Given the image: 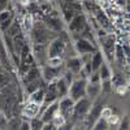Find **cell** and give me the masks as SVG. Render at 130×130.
Instances as JSON below:
<instances>
[{
  "label": "cell",
  "instance_id": "obj_1",
  "mask_svg": "<svg viewBox=\"0 0 130 130\" xmlns=\"http://www.w3.org/2000/svg\"><path fill=\"white\" fill-rule=\"evenodd\" d=\"M29 34H30L31 43H38V44H46V46L53 38L57 37L56 32L47 29V26L44 25L43 21H35V24Z\"/></svg>",
  "mask_w": 130,
  "mask_h": 130
},
{
  "label": "cell",
  "instance_id": "obj_2",
  "mask_svg": "<svg viewBox=\"0 0 130 130\" xmlns=\"http://www.w3.org/2000/svg\"><path fill=\"white\" fill-rule=\"evenodd\" d=\"M92 102L89 98H82V99L74 102L73 107V112H72V122H81L85 121L86 116H87L90 108H91Z\"/></svg>",
  "mask_w": 130,
  "mask_h": 130
},
{
  "label": "cell",
  "instance_id": "obj_3",
  "mask_svg": "<svg viewBox=\"0 0 130 130\" xmlns=\"http://www.w3.org/2000/svg\"><path fill=\"white\" fill-rule=\"evenodd\" d=\"M73 48L78 56H91L94 52L98 51L95 43L90 39L83 38V37L75 38V40L73 42Z\"/></svg>",
  "mask_w": 130,
  "mask_h": 130
},
{
  "label": "cell",
  "instance_id": "obj_4",
  "mask_svg": "<svg viewBox=\"0 0 130 130\" xmlns=\"http://www.w3.org/2000/svg\"><path fill=\"white\" fill-rule=\"evenodd\" d=\"M104 107H105V104H104V102L100 99V96L96 100L92 102L90 111H89L87 116H86L85 121H83V122L86 124V127H87V130L102 117V112H103V109H104Z\"/></svg>",
  "mask_w": 130,
  "mask_h": 130
},
{
  "label": "cell",
  "instance_id": "obj_5",
  "mask_svg": "<svg viewBox=\"0 0 130 130\" xmlns=\"http://www.w3.org/2000/svg\"><path fill=\"white\" fill-rule=\"evenodd\" d=\"M43 22H44V25L47 26L48 30L56 32V34H59V32H61L65 29V24L61 18V14L56 8L53 9L48 16H46L43 18Z\"/></svg>",
  "mask_w": 130,
  "mask_h": 130
},
{
  "label": "cell",
  "instance_id": "obj_6",
  "mask_svg": "<svg viewBox=\"0 0 130 130\" xmlns=\"http://www.w3.org/2000/svg\"><path fill=\"white\" fill-rule=\"evenodd\" d=\"M87 25H89V21H87L86 14L79 12V13L75 14L74 18L67 25V29H68V32L70 34V37H75L78 34H82L83 30L87 27Z\"/></svg>",
  "mask_w": 130,
  "mask_h": 130
},
{
  "label": "cell",
  "instance_id": "obj_7",
  "mask_svg": "<svg viewBox=\"0 0 130 130\" xmlns=\"http://www.w3.org/2000/svg\"><path fill=\"white\" fill-rule=\"evenodd\" d=\"M86 83L87 79L81 77V78H75L72 85L69 86V91H68V96L73 102H77L82 98H86Z\"/></svg>",
  "mask_w": 130,
  "mask_h": 130
},
{
  "label": "cell",
  "instance_id": "obj_8",
  "mask_svg": "<svg viewBox=\"0 0 130 130\" xmlns=\"http://www.w3.org/2000/svg\"><path fill=\"white\" fill-rule=\"evenodd\" d=\"M87 61H85L83 56H78V55L77 56H69L64 60V68H65V70L73 73L74 75H78V74H82V72L85 69V64Z\"/></svg>",
  "mask_w": 130,
  "mask_h": 130
},
{
  "label": "cell",
  "instance_id": "obj_9",
  "mask_svg": "<svg viewBox=\"0 0 130 130\" xmlns=\"http://www.w3.org/2000/svg\"><path fill=\"white\" fill-rule=\"evenodd\" d=\"M77 2L68 3V2H59V12L61 14V18L64 21L65 25H68L70 21L74 18V16L79 13V10L77 9Z\"/></svg>",
  "mask_w": 130,
  "mask_h": 130
},
{
  "label": "cell",
  "instance_id": "obj_10",
  "mask_svg": "<svg viewBox=\"0 0 130 130\" xmlns=\"http://www.w3.org/2000/svg\"><path fill=\"white\" fill-rule=\"evenodd\" d=\"M100 44H102V53L108 57V61L115 60V47H116V38L112 34H105L104 37L99 38Z\"/></svg>",
  "mask_w": 130,
  "mask_h": 130
},
{
  "label": "cell",
  "instance_id": "obj_11",
  "mask_svg": "<svg viewBox=\"0 0 130 130\" xmlns=\"http://www.w3.org/2000/svg\"><path fill=\"white\" fill-rule=\"evenodd\" d=\"M61 69L62 68H53V67H50V65L44 64L40 67V77L46 83L55 82L57 78L61 77V74H62Z\"/></svg>",
  "mask_w": 130,
  "mask_h": 130
},
{
  "label": "cell",
  "instance_id": "obj_12",
  "mask_svg": "<svg viewBox=\"0 0 130 130\" xmlns=\"http://www.w3.org/2000/svg\"><path fill=\"white\" fill-rule=\"evenodd\" d=\"M31 52L34 56L35 62L39 64V67L44 65L48 60L47 55V46L46 44H38V43H31Z\"/></svg>",
  "mask_w": 130,
  "mask_h": 130
},
{
  "label": "cell",
  "instance_id": "obj_13",
  "mask_svg": "<svg viewBox=\"0 0 130 130\" xmlns=\"http://www.w3.org/2000/svg\"><path fill=\"white\" fill-rule=\"evenodd\" d=\"M39 113H40V105L30 100H27L21 108V117L25 118V120H31V118L39 117Z\"/></svg>",
  "mask_w": 130,
  "mask_h": 130
},
{
  "label": "cell",
  "instance_id": "obj_14",
  "mask_svg": "<svg viewBox=\"0 0 130 130\" xmlns=\"http://www.w3.org/2000/svg\"><path fill=\"white\" fill-rule=\"evenodd\" d=\"M57 115H59V100L46 107L40 112L39 118L43 121V124H48V122H53V120H55V117Z\"/></svg>",
  "mask_w": 130,
  "mask_h": 130
},
{
  "label": "cell",
  "instance_id": "obj_15",
  "mask_svg": "<svg viewBox=\"0 0 130 130\" xmlns=\"http://www.w3.org/2000/svg\"><path fill=\"white\" fill-rule=\"evenodd\" d=\"M73 107H74V102L70 99L69 96H64V98H61V99H59V113L67 121H69L68 118L72 117Z\"/></svg>",
  "mask_w": 130,
  "mask_h": 130
},
{
  "label": "cell",
  "instance_id": "obj_16",
  "mask_svg": "<svg viewBox=\"0 0 130 130\" xmlns=\"http://www.w3.org/2000/svg\"><path fill=\"white\" fill-rule=\"evenodd\" d=\"M16 14L12 9H5L3 12H0V31L5 32L8 30V27L10 26V24L14 21Z\"/></svg>",
  "mask_w": 130,
  "mask_h": 130
},
{
  "label": "cell",
  "instance_id": "obj_17",
  "mask_svg": "<svg viewBox=\"0 0 130 130\" xmlns=\"http://www.w3.org/2000/svg\"><path fill=\"white\" fill-rule=\"evenodd\" d=\"M102 94V82H90L86 83V98H89L91 102L96 100Z\"/></svg>",
  "mask_w": 130,
  "mask_h": 130
},
{
  "label": "cell",
  "instance_id": "obj_18",
  "mask_svg": "<svg viewBox=\"0 0 130 130\" xmlns=\"http://www.w3.org/2000/svg\"><path fill=\"white\" fill-rule=\"evenodd\" d=\"M92 14H94V20L96 21V24H98L99 27H102L104 30H107L108 27H109V25H111L109 17H108V14L104 12L102 8H98Z\"/></svg>",
  "mask_w": 130,
  "mask_h": 130
},
{
  "label": "cell",
  "instance_id": "obj_19",
  "mask_svg": "<svg viewBox=\"0 0 130 130\" xmlns=\"http://www.w3.org/2000/svg\"><path fill=\"white\" fill-rule=\"evenodd\" d=\"M103 62H104V55L102 53V51L98 50L96 52H94L90 56V60H89V67H90L91 73H95L99 70V68L102 67Z\"/></svg>",
  "mask_w": 130,
  "mask_h": 130
},
{
  "label": "cell",
  "instance_id": "obj_20",
  "mask_svg": "<svg viewBox=\"0 0 130 130\" xmlns=\"http://www.w3.org/2000/svg\"><path fill=\"white\" fill-rule=\"evenodd\" d=\"M40 67L38 65H32V67L22 75V79H24V83H30V82H34V81H38L40 79Z\"/></svg>",
  "mask_w": 130,
  "mask_h": 130
},
{
  "label": "cell",
  "instance_id": "obj_21",
  "mask_svg": "<svg viewBox=\"0 0 130 130\" xmlns=\"http://www.w3.org/2000/svg\"><path fill=\"white\" fill-rule=\"evenodd\" d=\"M55 86H56V92H57L59 99H61V98H64V96H68V91H69V86L70 85L62 77H60V78H57L55 81Z\"/></svg>",
  "mask_w": 130,
  "mask_h": 130
},
{
  "label": "cell",
  "instance_id": "obj_22",
  "mask_svg": "<svg viewBox=\"0 0 130 130\" xmlns=\"http://www.w3.org/2000/svg\"><path fill=\"white\" fill-rule=\"evenodd\" d=\"M44 95H46V87H40L38 90H35L34 92H31L27 98V100L32 102V103H35L38 105L42 107L43 104V100H44Z\"/></svg>",
  "mask_w": 130,
  "mask_h": 130
},
{
  "label": "cell",
  "instance_id": "obj_23",
  "mask_svg": "<svg viewBox=\"0 0 130 130\" xmlns=\"http://www.w3.org/2000/svg\"><path fill=\"white\" fill-rule=\"evenodd\" d=\"M111 83H112L113 87H115L116 90H118V91H121L122 89H126V79H125V77H124L121 73L112 74Z\"/></svg>",
  "mask_w": 130,
  "mask_h": 130
},
{
  "label": "cell",
  "instance_id": "obj_24",
  "mask_svg": "<svg viewBox=\"0 0 130 130\" xmlns=\"http://www.w3.org/2000/svg\"><path fill=\"white\" fill-rule=\"evenodd\" d=\"M35 24V20H34V16L32 13H26L21 21V27H22V32H30L32 26Z\"/></svg>",
  "mask_w": 130,
  "mask_h": 130
},
{
  "label": "cell",
  "instance_id": "obj_25",
  "mask_svg": "<svg viewBox=\"0 0 130 130\" xmlns=\"http://www.w3.org/2000/svg\"><path fill=\"white\" fill-rule=\"evenodd\" d=\"M20 32H22V27H21V21L16 17L14 21H13V22L10 24V26L8 27V30H7L5 32H3V34H7L8 37L13 38V37L18 35Z\"/></svg>",
  "mask_w": 130,
  "mask_h": 130
},
{
  "label": "cell",
  "instance_id": "obj_26",
  "mask_svg": "<svg viewBox=\"0 0 130 130\" xmlns=\"http://www.w3.org/2000/svg\"><path fill=\"white\" fill-rule=\"evenodd\" d=\"M98 74H99L100 77V81L104 82V81H109L112 78V72H111V68L109 65H108L105 61L102 64V67L99 68V70H98Z\"/></svg>",
  "mask_w": 130,
  "mask_h": 130
},
{
  "label": "cell",
  "instance_id": "obj_27",
  "mask_svg": "<svg viewBox=\"0 0 130 130\" xmlns=\"http://www.w3.org/2000/svg\"><path fill=\"white\" fill-rule=\"evenodd\" d=\"M109 127H111V124H109V121L107 120V118H103V117H100L99 120H98L89 130H109Z\"/></svg>",
  "mask_w": 130,
  "mask_h": 130
},
{
  "label": "cell",
  "instance_id": "obj_28",
  "mask_svg": "<svg viewBox=\"0 0 130 130\" xmlns=\"http://www.w3.org/2000/svg\"><path fill=\"white\" fill-rule=\"evenodd\" d=\"M115 60L118 64H122L125 62V53H124V47L121 43H116V47H115Z\"/></svg>",
  "mask_w": 130,
  "mask_h": 130
},
{
  "label": "cell",
  "instance_id": "obj_29",
  "mask_svg": "<svg viewBox=\"0 0 130 130\" xmlns=\"http://www.w3.org/2000/svg\"><path fill=\"white\" fill-rule=\"evenodd\" d=\"M53 9H55V8H53V5H52V3L50 2V0H46V2L38 4V10H39L40 13H43V16H44V17L48 16Z\"/></svg>",
  "mask_w": 130,
  "mask_h": 130
},
{
  "label": "cell",
  "instance_id": "obj_30",
  "mask_svg": "<svg viewBox=\"0 0 130 130\" xmlns=\"http://www.w3.org/2000/svg\"><path fill=\"white\" fill-rule=\"evenodd\" d=\"M116 130H130V117L127 115H125L124 117L120 118Z\"/></svg>",
  "mask_w": 130,
  "mask_h": 130
},
{
  "label": "cell",
  "instance_id": "obj_31",
  "mask_svg": "<svg viewBox=\"0 0 130 130\" xmlns=\"http://www.w3.org/2000/svg\"><path fill=\"white\" fill-rule=\"evenodd\" d=\"M42 127H43V121L39 117L30 120V130H42Z\"/></svg>",
  "mask_w": 130,
  "mask_h": 130
},
{
  "label": "cell",
  "instance_id": "obj_32",
  "mask_svg": "<svg viewBox=\"0 0 130 130\" xmlns=\"http://www.w3.org/2000/svg\"><path fill=\"white\" fill-rule=\"evenodd\" d=\"M56 130H74V122H72V121H65V122H62L61 125H59Z\"/></svg>",
  "mask_w": 130,
  "mask_h": 130
},
{
  "label": "cell",
  "instance_id": "obj_33",
  "mask_svg": "<svg viewBox=\"0 0 130 130\" xmlns=\"http://www.w3.org/2000/svg\"><path fill=\"white\" fill-rule=\"evenodd\" d=\"M18 130H30V120H25V118H22Z\"/></svg>",
  "mask_w": 130,
  "mask_h": 130
},
{
  "label": "cell",
  "instance_id": "obj_34",
  "mask_svg": "<svg viewBox=\"0 0 130 130\" xmlns=\"http://www.w3.org/2000/svg\"><path fill=\"white\" fill-rule=\"evenodd\" d=\"M57 126L55 124H52V122H48V124H43V127L42 130H56Z\"/></svg>",
  "mask_w": 130,
  "mask_h": 130
},
{
  "label": "cell",
  "instance_id": "obj_35",
  "mask_svg": "<svg viewBox=\"0 0 130 130\" xmlns=\"http://www.w3.org/2000/svg\"><path fill=\"white\" fill-rule=\"evenodd\" d=\"M9 8V0H0V12Z\"/></svg>",
  "mask_w": 130,
  "mask_h": 130
},
{
  "label": "cell",
  "instance_id": "obj_36",
  "mask_svg": "<svg viewBox=\"0 0 130 130\" xmlns=\"http://www.w3.org/2000/svg\"><path fill=\"white\" fill-rule=\"evenodd\" d=\"M115 3L118 5V7H126V4H127V0H115Z\"/></svg>",
  "mask_w": 130,
  "mask_h": 130
},
{
  "label": "cell",
  "instance_id": "obj_37",
  "mask_svg": "<svg viewBox=\"0 0 130 130\" xmlns=\"http://www.w3.org/2000/svg\"><path fill=\"white\" fill-rule=\"evenodd\" d=\"M127 116L130 117V104H129V109H127Z\"/></svg>",
  "mask_w": 130,
  "mask_h": 130
},
{
  "label": "cell",
  "instance_id": "obj_38",
  "mask_svg": "<svg viewBox=\"0 0 130 130\" xmlns=\"http://www.w3.org/2000/svg\"><path fill=\"white\" fill-rule=\"evenodd\" d=\"M109 130H116V129H113V126H111V127H109Z\"/></svg>",
  "mask_w": 130,
  "mask_h": 130
},
{
  "label": "cell",
  "instance_id": "obj_39",
  "mask_svg": "<svg viewBox=\"0 0 130 130\" xmlns=\"http://www.w3.org/2000/svg\"><path fill=\"white\" fill-rule=\"evenodd\" d=\"M0 94H2V87H0Z\"/></svg>",
  "mask_w": 130,
  "mask_h": 130
},
{
  "label": "cell",
  "instance_id": "obj_40",
  "mask_svg": "<svg viewBox=\"0 0 130 130\" xmlns=\"http://www.w3.org/2000/svg\"><path fill=\"white\" fill-rule=\"evenodd\" d=\"M129 2H130V0H129Z\"/></svg>",
  "mask_w": 130,
  "mask_h": 130
},
{
  "label": "cell",
  "instance_id": "obj_41",
  "mask_svg": "<svg viewBox=\"0 0 130 130\" xmlns=\"http://www.w3.org/2000/svg\"><path fill=\"white\" fill-rule=\"evenodd\" d=\"M0 116H2V115H0Z\"/></svg>",
  "mask_w": 130,
  "mask_h": 130
}]
</instances>
